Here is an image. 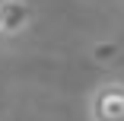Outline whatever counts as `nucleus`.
I'll return each instance as SVG.
<instances>
[{"label":"nucleus","instance_id":"nucleus-1","mask_svg":"<svg viewBox=\"0 0 124 121\" xmlns=\"http://www.w3.org/2000/svg\"><path fill=\"white\" fill-rule=\"evenodd\" d=\"M89 121H124V80L99 83L86 99Z\"/></svg>","mask_w":124,"mask_h":121},{"label":"nucleus","instance_id":"nucleus-2","mask_svg":"<svg viewBox=\"0 0 124 121\" xmlns=\"http://www.w3.org/2000/svg\"><path fill=\"white\" fill-rule=\"evenodd\" d=\"M10 7H13V0H0V35L7 32V16H10Z\"/></svg>","mask_w":124,"mask_h":121}]
</instances>
